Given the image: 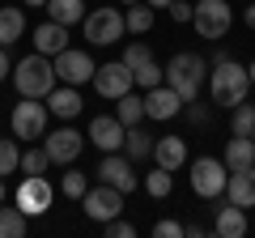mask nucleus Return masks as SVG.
Returning a JSON list of instances; mask_svg holds the SVG:
<instances>
[{"instance_id": "nucleus-18", "label": "nucleus", "mask_w": 255, "mask_h": 238, "mask_svg": "<svg viewBox=\"0 0 255 238\" xmlns=\"http://www.w3.org/2000/svg\"><path fill=\"white\" fill-rule=\"evenodd\" d=\"M64 47H68V26H60V21L47 17L43 26H34V51L38 55H60Z\"/></svg>"}, {"instance_id": "nucleus-10", "label": "nucleus", "mask_w": 255, "mask_h": 238, "mask_svg": "<svg viewBox=\"0 0 255 238\" xmlns=\"http://www.w3.org/2000/svg\"><path fill=\"white\" fill-rule=\"evenodd\" d=\"M136 85V77H132V68L124 64V60H111V64H98L94 68V94H102V98H124L128 90Z\"/></svg>"}, {"instance_id": "nucleus-6", "label": "nucleus", "mask_w": 255, "mask_h": 238, "mask_svg": "<svg viewBox=\"0 0 255 238\" xmlns=\"http://www.w3.org/2000/svg\"><path fill=\"white\" fill-rule=\"evenodd\" d=\"M81 26H85V38H90L94 47H111V43H119V38L128 34L124 13L111 9V4H102V9H94V13H85Z\"/></svg>"}, {"instance_id": "nucleus-34", "label": "nucleus", "mask_w": 255, "mask_h": 238, "mask_svg": "<svg viewBox=\"0 0 255 238\" xmlns=\"http://www.w3.org/2000/svg\"><path fill=\"white\" fill-rule=\"evenodd\" d=\"M119 60H124L128 68H140V64H145V60H153V51H149V43H128Z\"/></svg>"}, {"instance_id": "nucleus-29", "label": "nucleus", "mask_w": 255, "mask_h": 238, "mask_svg": "<svg viewBox=\"0 0 255 238\" xmlns=\"http://www.w3.org/2000/svg\"><path fill=\"white\" fill-rule=\"evenodd\" d=\"M251 128H255V107L238 102L234 115H230V132H234V136H251Z\"/></svg>"}, {"instance_id": "nucleus-20", "label": "nucleus", "mask_w": 255, "mask_h": 238, "mask_svg": "<svg viewBox=\"0 0 255 238\" xmlns=\"http://www.w3.org/2000/svg\"><path fill=\"white\" fill-rule=\"evenodd\" d=\"M213 234H217V238H243V234H247V213L238 209V204H221Z\"/></svg>"}, {"instance_id": "nucleus-23", "label": "nucleus", "mask_w": 255, "mask_h": 238, "mask_svg": "<svg viewBox=\"0 0 255 238\" xmlns=\"http://www.w3.org/2000/svg\"><path fill=\"white\" fill-rule=\"evenodd\" d=\"M43 9H47V17L60 21V26H77V21H85V0H47Z\"/></svg>"}, {"instance_id": "nucleus-30", "label": "nucleus", "mask_w": 255, "mask_h": 238, "mask_svg": "<svg viewBox=\"0 0 255 238\" xmlns=\"http://www.w3.org/2000/svg\"><path fill=\"white\" fill-rule=\"evenodd\" d=\"M132 77H136V85H140V90H153V85H162L166 68L157 64V60H145L140 68H132Z\"/></svg>"}, {"instance_id": "nucleus-16", "label": "nucleus", "mask_w": 255, "mask_h": 238, "mask_svg": "<svg viewBox=\"0 0 255 238\" xmlns=\"http://www.w3.org/2000/svg\"><path fill=\"white\" fill-rule=\"evenodd\" d=\"M47 111H51L55 119H77L81 115V94H77V85H64V81H55V90L47 94Z\"/></svg>"}, {"instance_id": "nucleus-14", "label": "nucleus", "mask_w": 255, "mask_h": 238, "mask_svg": "<svg viewBox=\"0 0 255 238\" xmlns=\"http://www.w3.org/2000/svg\"><path fill=\"white\" fill-rule=\"evenodd\" d=\"M85 136H90L94 145L102 149V153H115V149H124L128 128L119 123L115 115H94V119H90V132H85Z\"/></svg>"}, {"instance_id": "nucleus-35", "label": "nucleus", "mask_w": 255, "mask_h": 238, "mask_svg": "<svg viewBox=\"0 0 255 238\" xmlns=\"http://www.w3.org/2000/svg\"><path fill=\"white\" fill-rule=\"evenodd\" d=\"M102 230H107L111 238H132V234H136V226H132V221H124V217H111V221H102Z\"/></svg>"}, {"instance_id": "nucleus-1", "label": "nucleus", "mask_w": 255, "mask_h": 238, "mask_svg": "<svg viewBox=\"0 0 255 238\" xmlns=\"http://www.w3.org/2000/svg\"><path fill=\"white\" fill-rule=\"evenodd\" d=\"M247 90H251V73H247V64H238V60H213L209 68V98L213 107H226L234 111L238 102H247Z\"/></svg>"}, {"instance_id": "nucleus-15", "label": "nucleus", "mask_w": 255, "mask_h": 238, "mask_svg": "<svg viewBox=\"0 0 255 238\" xmlns=\"http://www.w3.org/2000/svg\"><path fill=\"white\" fill-rule=\"evenodd\" d=\"M183 107H187V102H183L179 90H170V85H153V90L145 94V119H174Z\"/></svg>"}, {"instance_id": "nucleus-38", "label": "nucleus", "mask_w": 255, "mask_h": 238, "mask_svg": "<svg viewBox=\"0 0 255 238\" xmlns=\"http://www.w3.org/2000/svg\"><path fill=\"white\" fill-rule=\"evenodd\" d=\"M187 119H191V123H204V119H209V115H204V107H200V98L187 102Z\"/></svg>"}, {"instance_id": "nucleus-19", "label": "nucleus", "mask_w": 255, "mask_h": 238, "mask_svg": "<svg viewBox=\"0 0 255 238\" xmlns=\"http://www.w3.org/2000/svg\"><path fill=\"white\" fill-rule=\"evenodd\" d=\"M230 204H238V209H255V166H247V170H230Z\"/></svg>"}, {"instance_id": "nucleus-9", "label": "nucleus", "mask_w": 255, "mask_h": 238, "mask_svg": "<svg viewBox=\"0 0 255 238\" xmlns=\"http://www.w3.org/2000/svg\"><path fill=\"white\" fill-rule=\"evenodd\" d=\"M81 209H85V217L90 221H111V217H119L124 213V192L119 187H111V183H98V187H90V192L81 196Z\"/></svg>"}, {"instance_id": "nucleus-7", "label": "nucleus", "mask_w": 255, "mask_h": 238, "mask_svg": "<svg viewBox=\"0 0 255 238\" xmlns=\"http://www.w3.org/2000/svg\"><path fill=\"white\" fill-rule=\"evenodd\" d=\"M47 115H51V111H47V102L43 98H21L17 107H13V136L17 140H38L47 132Z\"/></svg>"}, {"instance_id": "nucleus-4", "label": "nucleus", "mask_w": 255, "mask_h": 238, "mask_svg": "<svg viewBox=\"0 0 255 238\" xmlns=\"http://www.w3.org/2000/svg\"><path fill=\"white\" fill-rule=\"evenodd\" d=\"M187 179H191V192L200 196V200H217V196H226L230 166L221 162V157H196Z\"/></svg>"}, {"instance_id": "nucleus-3", "label": "nucleus", "mask_w": 255, "mask_h": 238, "mask_svg": "<svg viewBox=\"0 0 255 238\" xmlns=\"http://www.w3.org/2000/svg\"><path fill=\"white\" fill-rule=\"evenodd\" d=\"M13 85H17V94L21 98H47V94L55 90V64H51V55H26V60H17L13 64Z\"/></svg>"}, {"instance_id": "nucleus-37", "label": "nucleus", "mask_w": 255, "mask_h": 238, "mask_svg": "<svg viewBox=\"0 0 255 238\" xmlns=\"http://www.w3.org/2000/svg\"><path fill=\"white\" fill-rule=\"evenodd\" d=\"M153 234L157 238H183V226H179V221H157Z\"/></svg>"}, {"instance_id": "nucleus-21", "label": "nucleus", "mask_w": 255, "mask_h": 238, "mask_svg": "<svg viewBox=\"0 0 255 238\" xmlns=\"http://www.w3.org/2000/svg\"><path fill=\"white\" fill-rule=\"evenodd\" d=\"M221 162H226L230 170H247V166H255V140L251 136H230Z\"/></svg>"}, {"instance_id": "nucleus-36", "label": "nucleus", "mask_w": 255, "mask_h": 238, "mask_svg": "<svg viewBox=\"0 0 255 238\" xmlns=\"http://www.w3.org/2000/svg\"><path fill=\"white\" fill-rule=\"evenodd\" d=\"M191 13H196V4H187V0H170V17L174 21H191Z\"/></svg>"}, {"instance_id": "nucleus-22", "label": "nucleus", "mask_w": 255, "mask_h": 238, "mask_svg": "<svg viewBox=\"0 0 255 238\" xmlns=\"http://www.w3.org/2000/svg\"><path fill=\"white\" fill-rule=\"evenodd\" d=\"M17 38H26V13L17 4H4L0 9V47L17 43Z\"/></svg>"}, {"instance_id": "nucleus-39", "label": "nucleus", "mask_w": 255, "mask_h": 238, "mask_svg": "<svg viewBox=\"0 0 255 238\" xmlns=\"http://www.w3.org/2000/svg\"><path fill=\"white\" fill-rule=\"evenodd\" d=\"M9 73H13V64H9V55H4V47H0V81H4Z\"/></svg>"}, {"instance_id": "nucleus-25", "label": "nucleus", "mask_w": 255, "mask_h": 238, "mask_svg": "<svg viewBox=\"0 0 255 238\" xmlns=\"http://www.w3.org/2000/svg\"><path fill=\"white\" fill-rule=\"evenodd\" d=\"M115 102H119L115 119H119V123H124V128H136L140 119H145V98H136V94H132V90H128L124 98H115Z\"/></svg>"}, {"instance_id": "nucleus-17", "label": "nucleus", "mask_w": 255, "mask_h": 238, "mask_svg": "<svg viewBox=\"0 0 255 238\" xmlns=\"http://www.w3.org/2000/svg\"><path fill=\"white\" fill-rule=\"evenodd\" d=\"M153 162L162 166V170H183L187 166V140L183 136H162V140H153Z\"/></svg>"}, {"instance_id": "nucleus-13", "label": "nucleus", "mask_w": 255, "mask_h": 238, "mask_svg": "<svg viewBox=\"0 0 255 238\" xmlns=\"http://www.w3.org/2000/svg\"><path fill=\"white\" fill-rule=\"evenodd\" d=\"M98 179H102V183H111V187H119V192H136V170H132V157H124L119 149L102 157Z\"/></svg>"}, {"instance_id": "nucleus-26", "label": "nucleus", "mask_w": 255, "mask_h": 238, "mask_svg": "<svg viewBox=\"0 0 255 238\" xmlns=\"http://www.w3.org/2000/svg\"><path fill=\"white\" fill-rule=\"evenodd\" d=\"M124 21H128L132 34H149V30H153V4H128Z\"/></svg>"}, {"instance_id": "nucleus-31", "label": "nucleus", "mask_w": 255, "mask_h": 238, "mask_svg": "<svg viewBox=\"0 0 255 238\" xmlns=\"http://www.w3.org/2000/svg\"><path fill=\"white\" fill-rule=\"evenodd\" d=\"M60 192L68 196V200H81V196L90 192V179H85L81 170H68V174H64V179H60Z\"/></svg>"}, {"instance_id": "nucleus-11", "label": "nucleus", "mask_w": 255, "mask_h": 238, "mask_svg": "<svg viewBox=\"0 0 255 238\" xmlns=\"http://www.w3.org/2000/svg\"><path fill=\"white\" fill-rule=\"evenodd\" d=\"M51 64H55V77H60L64 85H85V81H94V60H90V51L64 47L60 55H51Z\"/></svg>"}, {"instance_id": "nucleus-12", "label": "nucleus", "mask_w": 255, "mask_h": 238, "mask_svg": "<svg viewBox=\"0 0 255 238\" xmlns=\"http://www.w3.org/2000/svg\"><path fill=\"white\" fill-rule=\"evenodd\" d=\"M43 149H47V157H51V162L68 166V162H77V157H81L85 136H81L77 128H55V132H43Z\"/></svg>"}, {"instance_id": "nucleus-33", "label": "nucleus", "mask_w": 255, "mask_h": 238, "mask_svg": "<svg viewBox=\"0 0 255 238\" xmlns=\"http://www.w3.org/2000/svg\"><path fill=\"white\" fill-rule=\"evenodd\" d=\"M21 166V149H17V136L13 140H0V174H13Z\"/></svg>"}, {"instance_id": "nucleus-46", "label": "nucleus", "mask_w": 255, "mask_h": 238, "mask_svg": "<svg viewBox=\"0 0 255 238\" xmlns=\"http://www.w3.org/2000/svg\"><path fill=\"white\" fill-rule=\"evenodd\" d=\"M251 140H255V128H251Z\"/></svg>"}, {"instance_id": "nucleus-45", "label": "nucleus", "mask_w": 255, "mask_h": 238, "mask_svg": "<svg viewBox=\"0 0 255 238\" xmlns=\"http://www.w3.org/2000/svg\"><path fill=\"white\" fill-rule=\"evenodd\" d=\"M119 4H140V0H119Z\"/></svg>"}, {"instance_id": "nucleus-44", "label": "nucleus", "mask_w": 255, "mask_h": 238, "mask_svg": "<svg viewBox=\"0 0 255 238\" xmlns=\"http://www.w3.org/2000/svg\"><path fill=\"white\" fill-rule=\"evenodd\" d=\"M0 204H4V174H0Z\"/></svg>"}, {"instance_id": "nucleus-41", "label": "nucleus", "mask_w": 255, "mask_h": 238, "mask_svg": "<svg viewBox=\"0 0 255 238\" xmlns=\"http://www.w3.org/2000/svg\"><path fill=\"white\" fill-rule=\"evenodd\" d=\"M21 4H26V9H43L47 0H21Z\"/></svg>"}, {"instance_id": "nucleus-24", "label": "nucleus", "mask_w": 255, "mask_h": 238, "mask_svg": "<svg viewBox=\"0 0 255 238\" xmlns=\"http://www.w3.org/2000/svg\"><path fill=\"white\" fill-rule=\"evenodd\" d=\"M153 140L157 136H149L145 128H128V136H124V149H128V157H132V162H145V157H153Z\"/></svg>"}, {"instance_id": "nucleus-8", "label": "nucleus", "mask_w": 255, "mask_h": 238, "mask_svg": "<svg viewBox=\"0 0 255 238\" xmlns=\"http://www.w3.org/2000/svg\"><path fill=\"white\" fill-rule=\"evenodd\" d=\"M55 204V187L47 174H26L17 187V209L26 213V217H43L47 209Z\"/></svg>"}, {"instance_id": "nucleus-40", "label": "nucleus", "mask_w": 255, "mask_h": 238, "mask_svg": "<svg viewBox=\"0 0 255 238\" xmlns=\"http://www.w3.org/2000/svg\"><path fill=\"white\" fill-rule=\"evenodd\" d=\"M243 21H247V26H251V30H255V4H247V13H243Z\"/></svg>"}, {"instance_id": "nucleus-43", "label": "nucleus", "mask_w": 255, "mask_h": 238, "mask_svg": "<svg viewBox=\"0 0 255 238\" xmlns=\"http://www.w3.org/2000/svg\"><path fill=\"white\" fill-rule=\"evenodd\" d=\"M247 73H251V85H255V60H251V64H247Z\"/></svg>"}, {"instance_id": "nucleus-27", "label": "nucleus", "mask_w": 255, "mask_h": 238, "mask_svg": "<svg viewBox=\"0 0 255 238\" xmlns=\"http://www.w3.org/2000/svg\"><path fill=\"white\" fill-rule=\"evenodd\" d=\"M21 234H26V213L0 204V238H21Z\"/></svg>"}, {"instance_id": "nucleus-42", "label": "nucleus", "mask_w": 255, "mask_h": 238, "mask_svg": "<svg viewBox=\"0 0 255 238\" xmlns=\"http://www.w3.org/2000/svg\"><path fill=\"white\" fill-rule=\"evenodd\" d=\"M145 4H153V9H170V0H145Z\"/></svg>"}, {"instance_id": "nucleus-5", "label": "nucleus", "mask_w": 255, "mask_h": 238, "mask_svg": "<svg viewBox=\"0 0 255 238\" xmlns=\"http://www.w3.org/2000/svg\"><path fill=\"white\" fill-rule=\"evenodd\" d=\"M191 21H196V34H200V38L221 43V38L230 34V26H234V13H230L226 0H196V13H191Z\"/></svg>"}, {"instance_id": "nucleus-28", "label": "nucleus", "mask_w": 255, "mask_h": 238, "mask_svg": "<svg viewBox=\"0 0 255 238\" xmlns=\"http://www.w3.org/2000/svg\"><path fill=\"white\" fill-rule=\"evenodd\" d=\"M170 187H174V179H170V170H162V166H157L153 174H145V192L153 196V200H166Z\"/></svg>"}, {"instance_id": "nucleus-2", "label": "nucleus", "mask_w": 255, "mask_h": 238, "mask_svg": "<svg viewBox=\"0 0 255 238\" xmlns=\"http://www.w3.org/2000/svg\"><path fill=\"white\" fill-rule=\"evenodd\" d=\"M209 81V60L196 51H179L170 55V64H166V85L170 90H179L183 102H196L200 98V85Z\"/></svg>"}, {"instance_id": "nucleus-32", "label": "nucleus", "mask_w": 255, "mask_h": 238, "mask_svg": "<svg viewBox=\"0 0 255 238\" xmlns=\"http://www.w3.org/2000/svg\"><path fill=\"white\" fill-rule=\"evenodd\" d=\"M47 166H51L47 149H26V153H21V166H17V170H26V174H47Z\"/></svg>"}]
</instances>
